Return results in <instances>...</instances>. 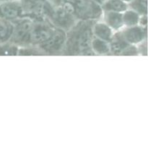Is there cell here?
<instances>
[{
	"instance_id": "6da1fadb",
	"label": "cell",
	"mask_w": 148,
	"mask_h": 148,
	"mask_svg": "<svg viewBox=\"0 0 148 148\" xmlns=\"http://www.w3.org/2000/svg\"><path fill=\"white\" fill-rule=\"evenodd\" d=\"M75 12L82 17H95L101 14L100 7L90 0H75Z\"/></svg>"
},
{
	"instance_id": "7a4b0ae2",
	"label": "cell",
	"mask_w": 148,
	"mask_h": 148,
	"mask_svg": "<svg viewBox=\"0 0 148 148\" xmlns=\"http://www.w3.org/2000/svg\"><path fill=\"white\" fill-rule=\"evenodd\" d=\"M53 33L50 27L45 25H38L32 27L30 33V40L35 42H45Z\"/></svg>"
},
{
	"instance_id": "3957f363",
	"label": "cell",
	"mask_w": 148,
	"mask_h": 148,
	"mask_svg": "<svg viewBox=\"0 0 148 148\" xmlns=\"http://www.w3.org/2000/svg\"><path fill=\"white\" fill-rule=\"evenodd\" d=\"M65 39V35L61 30H57L52 33L51 37L43 42V47L45 49L51 51H57L59 48L63 44Z\"/></svg>"
},
{
	"instance_id": "277c9868",
	"label": "cell",
	"mask_w": 148,
	"mask_h": 148,
	"mask_svg": "<svg viewBox=\"0 0 148 148\" xmlns=\"http://www.w3.org/2000/svg\"><path fill=\"white\" fill-rule=\"evenodd\" d=\"M21 8L14 3H4L0 6V17L4 19L15 18L21 13Z\"/></svg>"
},
{
	"instance_id": "5b68a950",
	"label": "cell",
	"mask_w": 148,
	"mask_h": 148,
	"mask_svg": "<svg viewBox=\"0 0 148 148\" xmlns=\"http://www.w3.org/2000/svg\"><path fill=\"white\" fill-rule=\"evenodd\" d=\"M92 38V33L89 29L84 30L79 35L77 40V47L78 50L85 51L89 48Z\"/></svg>"
},
{
	"instance_id": "8992f818",
	"label": "cell",
	"mask_w": 148,
	"mask_h": 148,
	"mask_svg": "<svg viewBox=\"0 0 148 148\" xmlns=\"http://www.w3.org/2000/svg\"><path fill=\"white\" fill-rule=\"evenodd\" d=\"M32 27V24L28 22H24L20 24L16 30V38L20 40H30V33Z\"/></svg>"
},
{
	"instance_id": "52a82bcc",
	"label": "cell",
	"mask_w": 148,
	"mask_h": 148,
	"mask_svg": "<svg viewBox=\"0 0 148 148\" xmlns=\"http://www.w3.org/2000/svg\"><path fill=\"white\" fill-rule=\"evenodd\" d=\"M12 33V26L7 22L0 20V43L7 40Z\"/></svg>"
},
{
	"instance_id": "ba28073f",
	"label": "cell",
	"mask_w": 148,
	"mask_h": 148,
	"mask_svg": "<svg viewBox=\"0 0 148 148\" xmlns=\"http://www.w3.org/2000/svg\"><path fill=\"white\" fill-rule=\"evenodd\" d=\"M126 38L132 43H137L143 38V31L139 27H133L130 29L126 33Z\"/></svg>"
},
{
	"instance_id": "9c48e42d",
	"label": "cell",
	"mask_w": 148,
	"mask_h": 148,
	"mask_svg": "<svg viewBox=\"0 0 148 148\" xmlns=\"http://www.w3.org/2000/svg\"><path fill=\"white\" fill-rule=\"evenodd\" d=\"M95 33L97 36L103 40H110L111 38V31L108 26L103 24H98L95 27Z\"/></svg>"
},
{
	"instance_id": "30bf717a",
	"label": "cell",
	"mask_w": 148,
	"mask_h": 148,
	"mask_svg": "<svg viewBox=\"0 0 148 148\" xmlns=\"http://www.w3.org/2000/svg\"><path fill=\"white\" fill-rule=\"evenodd\" d=\"M108 10L116 12L124 11L126 10V4L121 0H110L106 5Z\"/></svg>"
},
{
	"instance_id": "8fae6325",
	"label": "cell",
	"mask_w": 148,
	"mask_h": 148,
	"mask_svg": "<svg viewBox=\"0 0 148 148\" xmlns=\"http://www.w3.org/2000/svg\"><path fill=\"white\" fill-rule=\"evenodd\" d=\"M108 21L112 27L114 28H118L122 25V17L118 13H111L108 15Z\"/></svg>"
},
{
	"instance_id": "7c38bea8",
	"label": "cell",
	"mask_w": 148,
	"mask_h": 148,
	"mask_svg": "<svg viewBox=\"0 0 148 148\" xmlns=\"http://www.w3.org/2000/svg\"><path fill=\"white\" fill-rule=\"evenodd\" d=\"M92 46L95 51L100 53H106L108 51V46L103 40L96 39L92 43Z\"/></svg>"
},
{
	"instance_id": "4fadbf2b",
	"label": "cell",
	"mask_w": 148,
	"mask_h": 148,
	"mask_svg": "<svg viewBox=\"0 0 148 148\" xmlns=\"http://www.w3.org/2000/svg\"><path fill=\"white\" fill-rule=\"evenodd\" d=\"M124 20L127 25H135L138 21V16L134 12H127L124 17Z\"/></svg>"
},
{
	"instance_id": "5bb4252c",
	"label": "cell",
	"mask_w": 148,
	"mask_h": 148,
	"mask_svg": "<svg viewBox=\"0 0 148 148\" xmlns=\"http://www.w3.org/2000/svg\"><path fill=\"white\" fill-rule=\"evenodd\" d=\"M17 49L8 46H0V56H14L16 54Z\"/></svg>"
},
{
	"instance_id": "9a60e30c",
	"label": "cell",
	"mask_w": 148,
	"mask_h": 148,
	"mask_svg": "<svg viewBox=\"0 0 148 148\" xmlns=\"http://www.w3.org/2000/svg\"><path fill=\"white\" fill-rule=\"evenodd\" d=\"M127 44L124 41H116L114 42V43L111 46L112 48V50L114 52H117V53H119V52L122 51L124 49L127 48Z\"/></svg>"
},
{
	"instance_id": "2e32d148",
	"label": "cell",
	"mask_w": 148,
	"mask_h": 148,
	"mask_svg": "<svg viewBox=\"0 0 148 148\" xmlns=\"http://www.w3.org/2000/svg\"><path fill=\"white\" fill-rule=\"evenodd\" d=\"M62 10L65 12L66 13H67L68 14H73L74 12H75V7L74 5V4L71 2H66L64 4L63 7H62Z\"/></svg>"
},
{
	"instance_id": "e0dca14e",
	"label": "cell",
	"mask_w": 148,
	"mask_h": 148,
	"mask_svg": "<svg viewBox=\"0 0 148 148\" xmlns=\"http://www.w3.org/2000/svg\"><path fill=\"white\" fill-rule=\"evenodd\" d=\"M138 7L142 12H146V10H147V0H139Z\"/></svg>"
},
{
	"instance_id": "ac0fdd59",
	"label": "cell",
	"mask_w": 148,
	"mask_h": 148,
	"mask_svg": "<svg viewBox=\"0 0 148 148\" xmlns=\"http://www.w3.org/2000/svg\"><path fill=\"white\" fill-rule=\"evenodd\" d=\"M63 1L64 0H53V1H54L55 3H57V4H61Z\"/></svg>"
},
{
	"instance_id": "d6986e66",
	"label": "cell",
	"mask_w": 148,
	"mask_h": 148,
	"mask_svg": "<svg viewBox=\"0 0 148 148\" xmlns=\"http://www.w3.org/2000/svg\"><path fill=\"white\" fill-rule=\"evenodd\" d=\"M9 1V0H0V1Z\"/></svg>"
},
{
	"instance_id": "ffe728a7",
	"label": "cell",
	"mask_w": 148,
	"mask_h": 148,
	"mask_svg": "<svg viewBox=\"0 0 148 148\" xmlns=\"http://www.w3.org/2000/svg\"><path fill=\"white\" fill-rule=\"evenodd\" d=\"M124 1H130V0H124Z\"/></svg>"
}]
</instances>
